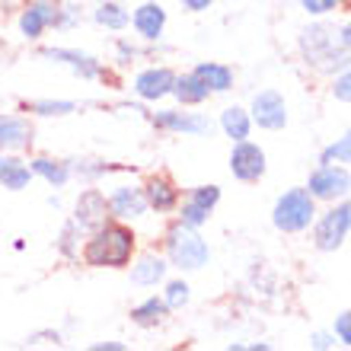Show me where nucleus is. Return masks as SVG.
<instances>
[{"mask_svg": "<svg viewBox=\"0 0 351 351\" xmlns=\"http://www.w3.org/2000/svg\"><path fill=\"white\" fill-rule=\"evenodd\" d=\"M36 138L32 131V121L26 115H10V112H0V150H26Z\"/></svg>", "mask_w": 351, "mask_h": 351, "instance_id": "obj_16", "label": "nucleus"}, {"mask_svg": "<svg viewBox=\"0 0 351 351\" xmlns=\"http://www.w3.org/2000/svg\"><path fill=\"white\" fill-rule=\"evenodd\" d=\"M230 173L240 182H259L265 176V150L252 141H237L230 150Z\"/></svg>", "mask_w": 351, "mask_h": 351, "instance_id": "obj_11", "label": "nucleus"}, {"mask_svg": "<svg viewBox=\"0 0 351 351\" xmlns=\"http://www.w3.org/2000/svg\"><path fill=\"white\" fill-rule=\"evenodd\" d=\"M339 38H342V45H345V48H351V19H348V23H345V26H342V32H339Z\"/></svg>", "mask_w": 351, "mask_h": 351, "instance_id": "obj_41", "label": "nucleus"}, {"mask_svg": "<svg viewBox=\"0 0 351 351\" xmlns=\"http://www.w3.org/2000/svg\"><path fill=\"white\" fill-rule=\"evenodd\" d=\"M115 55H119V64H131V61H134V58H138L141 51H138L134 45H131V42L119 38V42H115Z\"/></svg>", "mask_w": 351, "mask_h": 351, "instance_id": "obj_37", "label": "nucleus"}, {"mask_svg": "<svg viewBox=\"0 0 351 351\" xmlns=\"http://www.w3.org/2000/svg\"><path fill=\"white\" fill-rule=\"evenodd\" d=\"M189 297H192V287H189V281H182V278L169 281L167 291H163V300H167L169 310H182V306L189 304Z\"/></svg>", "mask_w": 351, "mask_h": 351, "instance_id": "obj_29", "label": "nucleus"}, {"mask_svg": "<svg viewBox=\"0 0 351 351\" xmlns=\"http://www.w3.org/2000/svg\"><path fill=\"white\" fill-rule=\"evenodd\" d=\"M23 109L38 115V119H61V115L77 112V102H71V99H36V102H23Z\"/></svg>", "mask_w": 351, "mask_h": 351, "instance_id": "obj_27", "label": "nucleus"}, {"mask_svg": "<svg viewBox=\"0 0 351 351\" xmlns=\"http://www.w3.org/2000/svg\"><path fill=\"white\" fill-rule=\"evenodd\" d=\"M211 259V250H208V240H204L198 227H189V223L176 221L167 230V262L176 265L179 271H198V268L208 265Z\"/></svg>", "mask_w": 351, "mask_h": 351, "instance_id": "obj_3", "label": "nucleus"}, {"mask_svg": "<svg viewBox=\"0 0 351 351\" xmlns=\"http://www.w3.org/2000/svg\"><path fill=\"white\" fill-rule=\"evenodd\" d=\"M167 268H169V262L163 256L144 252V256H138V259L131 262V281L138 287H157L167 278Z\"/></svg>", "mask_w": 351, "mask_h": 351, "instance_id": "obj_19", "label": "nucleus"}, {"mask_svg": "<svg viewBox=\"0 0 351 351\" xmlns=\"http://www.w3.org/2000/svg\"><path fill=\"white\" fill-rule=\"evenodd\" d=\"M173 86H176V71H169L167 64H154V67H144L138 77H134V84L131 90L138 93V99L144 102H160L173 96Z\"/></svg>", "mask_w": 351, "mask_h": 351, "instance_id": "obj_12", "label": "nucleus"}, {"mask_svg": "<svg viewBox=\"0 0 351 351\" xmlns=\"http://www.w3.org/2000/svg\"><path fill=\"white\" fill-rule=\"evenodd\" d=\"M173 96L179 102H182V106H198V102H204L208 99V96H211V90H208V86L202 84V80H198V77L192 74V71H189V74H176V86H173Z\"/></svg>", "mask_w": 351, "mask_h": 351, "instance_id": "obj_25", "label": "nucleus"}, {"mask_svg": "<svg viewBox=\"0 0 351 351\" xmlns=\"http://www.w3.org/2000/svg\"><path fill=\"white\" fill-rule=\"evenodd\" d=\"M221 128L223 134L237 144V141H246L250 138V131H252V119H250V112L240 109V106H230V109H223L221 112Z\"/></svg>", "mask_w": 351, "mask_h": 351, "instance_id": "obj_24", "label": "nucleus"}, {"mask_svg": "<svg viewBox=\"0 0 351 351\" xmlns=\"http://www.w3.org/2000/svg\"><path fill=\"white\" fill-rule=\"evenodd\" d=\"M319 163H351V131L319 154Z\"/></svg>", "mask_w": 351, "mask_h": 351, "instance_id": "obj_30", "label": "nucleus"}, {"mask_svg": "<svg viewBox=\"0 0 351 351\" xmlns=\"http://www.w3.org/2000/svg\"><path fill=\"white\" fill-rule=\"evenodd\" d=\"M335 335H339V342L351 348V310L335 316Z\"/></svg>", "mask_w": 351, "mask_h": 351, "instance_id": "obj_35", "label": "nucleus"}, {"mask_svg": "<svg viewBox=\"0 0 351 351\" xmlns=\"http://www.w3.org/2000/svg\"><path fill=\"white\" fill-rule=\"evenodd\" d=\"M167 316H169V306L163 297H147V300H141L138 306H131V323L141 326V329H154V326H160Z\"/></svg>", "mask_w": 351, "mask_h": 351, "instance_id": "obj_22", "label": "nucleus"}, {"mask_svg": "<svg viewBox=\"0 0 351 351\" xmlns=\"http://www.w3.org/2000/svg\"><path fill=\"white\" fill-rule=\"evenodd\" d=\"M300 51L319 74H342L351 67V48H345L342 38H335V32L323 23L300 32Z\"/></svg>", "mask_w": 351, "mask_h": 351, "instance_id": "obj_2", "label": "nucleus"}, {"mask_svg": "<svg viewBox=\"0 0 351 351\" xmlns=\"http://www.w3.org/2000/svg\"><path fill=\"white\" fill-rule=\"evenodd\" d=\"M310 195L316 202H339L351 192V173L339 163H323L319 169L310 173Z\"/></svg>", "mask_w": 351, "mask_h": 351, "instance_id": "obj_6", "label": "nucleus"}, {"mask_svg": "<svg viewBox=\"0 0 351 351\" xmlns=\"http://www.w3.org/2000/svg\"><path fill=\"white\" fill-rule=\"evenodd\" d=\"M313 221H316V198L310 195V189H287L275 202L271 223L281 233H304Z\"/></svg>", "mask_w": 351, "mask_h": 351, "instance_id": "obj_4", "label": "nucleus"}, {"mask_svg": "<svg viewBox=\"0 0 351 351\" xmlns=\"http://www.w3.org/2000/svg\"><path fill=\"white\" fill-rule=\"evenodd\" d=\"M217 202H221V189H217V185H195L185 198H179L176 214H179V221L189 223V227H202V223H208V217H211V211L217 208Z\"/></svg>", "mask_w": 351, "mask_h": 351, "instance_id": "obj_7", "label": "nucleus"}, {"mask_svg": "<svg viewBox=\"0 0 351 351\" xmlns=\"http://www.w3.org/2000/svg\"><path fill=\"white\" fill-rule=\"evenodd\" d=\"M192 74L211 93H227L233 86V71L227 64H217V61H202V64H195Z\"/></svg>", "mask_w": 351, "mask_h": 351, "instance_id": "obj_21", "label": "nucleus"}, {"mask_svg": "<svg viewBox=\"0 0 351 351\" xmlns=\"http://www.w3.org/2000/svg\"><path fill=\"white\" fill-rule=\"evenodd\" d=\"M310 345H313L316 351H326V348H332L335 345V335H326V332H316L313 339H310Z\"/></svg>", "mask_w": 351, "mask_h": 351, "instance_id": "obj_38", "label": "nucleus"}, {"mask_svg": "<svg viewBox=\"0 0 351 351\" xmlns=\"http://www.w3.org/2000/svg\"><path fill=\"white\" fill-rule=\"evenodd\" d=\"M71 217H74L77 227H80L84 233H93L96 227H102L106 221H112L106 192H99V189H84L80 198H77L74 214H71Z\"/></svg>", "mask_w": 351, "mask_h": 351, "instance_id": "obj_13", "label": "nucleus"}, {"mask_svg": "<svg viewBox=\"0 0 351 351\" xmlns=\"http://www.w3.org/2000/svg\"><path fill=\"white\" fill-rule=\"evenodd\" d=\"M32 182V169L26 160H19L13 150H0V185L10 192H23Z\"/></svg>", "mask_w": 351, "mask_h": 351, "instance_id": "obj_18", "label": "nucleus"}, {"mask_svg": "<svg viewBox=\"0 0 351 351\" xmlns=\"http://www.w3.org/2000/svg\"><path fill=\"white\" fill-rule=\"evenodd\" d=\"M80 19H84L80 7H77V3H64L55 19V29H74V26H80Z\"/></svg>", "mask_w": 351, "mask_h": 351, "instance_id": "obj_32", "label": "nucleus"}, {"mask_svg": "<svg viewBox=\"0 0 351 351\" xmlns=\"http://www.w3.org/2000/svg\"><path fill=\"white\" fill-rule=\"evenodd\" d=\"M252 115L250 119L265 131H281L287 125V106H285V96L278 90H262L256 93L252 99Z\"/></svg>", "mask_w": 351, "mask_h": 351, "instance_id": "obj_14", "label": "nucleus"}, {"mask_svg": "<svg viewBox=\"0 0 351 351\" xmlns=\"http://www.w3.org/2000/svg\"><path fill=\"white\" fill-rule=\"evenodd\" d=\"M179 3H182V7L189 10V13H202V10L211 7L214 0H179Z\"/></svg>", "mask_w": 351, "mask_h": 351, "instance_id": "obj_39", "label": "nucleus"}, {"mask_svg": "<svg viewBox=\"0 0 351 351\" xmlns=\"http://www.w3.org/2000/svg\"><path fill=\"white\" fill-rule=\"evenodd\" d=\"M144 195H147V204L150 211L157 214H169L179 208V189H176L173 179H167V176H150L147 185H144Z\"/></svg>", "mask_w": 351, "mask_h": 351, "instance_id": "obj_17", "label": "nucleus"}, {"mask_svg": "<svg viewBox=\"0 0 351 351\" xmlns=\"http://www.w3.org/2000/svg\"><path fill=\"white\" fill-rule=\"evenodd\" d=\"M131 26H134V32H138L144 42H160V38H163V29H167V10L160 7L157 0H147V3L134 7Z\"/></svg>", "mask_w": 351, "mask_h": 351, "instance_id": "obj_15", "label": "nucleus"}, {"mask_svg": "<svg viewBox=\"0 0 351 351\" xmlns=\"http://www.w3.org/2000/svg\"><path fill=\"white\" fill-rule=\"evenodd\" d=\"M332 96L339 102H351V67L348 71H342V74L335 77V84H332Z\"/></svg>", "mask_w": 351, "mask_h": 351, "instance_id": "obj_34", "label": "nucleus"}, {"mask_svg": "<svg viewBox=\"0 0 351 351\" xmlns=\"http://www.w3.org/2000/svg\"><path fill=\"white\" fill-rule=\"evenodd\" d=\"M90 348L93 351H125V345L121 342H93Z\"/></svg>", "mask_w": 351, "mask_h": 351, "instance_id": "obj_40", "label": "nucleus"}, {"mask_svg": "<svg viewBox=\"0 0 351 351\" xmlns=\"http://www.w3.org/2000/svg\"><path fill=\"white\" fill-rule=\"evenodd\" d=\"M80 240H86V233L77 227V221L71 217V221L64 223V230H61V237H58V252L64 256V259H80Z\"/></svg>", "mask_w": 351, "mask_h": 351, "instance_id": "obj_28", "label": "nucleus"}, {"mask_svg": "<svg viewBox=\"0 0 351 351\" xmlns=\"http://www.w3.org/2000/svg\"><path fill=\"white\" fill-rule=\"evenodd\" d=\"M45 29H51V19H48L38 7L26 3L23 13H19V36L26 38V42H36V38L45 36Z\"/></svg>", "mask_w": 351, "mask_h": 351, "instance_id": "obj_26", "label": "nucleus"}, {"mask_svg": "<svg viewBox=\"0 0 351 351\" xmlns=\"http://www.w3.org/2000/svg\"><path fill=\"white\" fill-rule=\"evenodd\" d=\"M29 169H32V176L45 179L51 189H64V185L71 182V163H67V160L32 157V160H29Z\"/></svg>", "mask_w": 351, "mask_h": 351, "instance_id": "obj_20", "label": "nucleus"}, {"mask_svg": "<svg viewBox=\"0 0 351 351\" xmlns=\"http://www.w3.org/2000/svg\"><path fill=\"white\" fill-rule=\"evenodd\" d=\"M134 246H138V237H134L128 223L106 221L102 227L86 233L80 256L90 268H128Z\"/></svg>", "mask_w": 351, "mask_h": 351, "instance_id": "obj_1", "label": "nucleus"}, {"mask_svg": "<svg viewBox=\"0 0 351 351\" xmlns=\"http://www.w3.org/2000/svg\"><path fill=\"white\" fill-rule=\"evenodd\" d=\"M26 3L42 10V13L51 19V29H55V19H58V13H61V7H64V0H26Z\"/></svg>", "mask_w": 351, "mask_h": 351, "instance_id": "obj_36", "label": "nucleus"}, {"mask_svg": "<svg viewBox=\"0 0 351 351\" xmlns=\"http://www.w3.org/2000/svg\"><path fill=\"white\" fill-rule=\"evenodd\" d=\"M106 202H109L112 221H121V223H134L150 211L144 185H119L115 192L106 195Z\"/></svg>", "mask_w": 351, "mask_h": 351, "instance_id": "obj_9", "label": "nucleus"}, {"mask_svg": "<svg viewBox=\"0 0 351 351\" xmlns=\"http://www.w3.org/2000/svg\"><path fill=\"white\" fill-rule=\"evenodd\" d=\"M348 233H351V198H345V202L332 204V208L316 221L313 243H316V250L335 252L345 240H348Z\"/></svg>", "mask_w": 351, "mask_h": 351, "instance_id": "obj_5", "label": "nucleus"}, {"mask_svg": "<svg viewBox=\"0 0 351 351\" xmlns=\"http://www.w3.org/2000/svg\"><path fill=\"white\" fill-rule=\"evenodd\" d=\"M300 7H304L310 16H326V13H335L339 0H300Z\"/></svg>", "mask_w": 351, "mask_h": 351, "instance_id": "obj_33", "label": "nucleus"}, {"mask_svg": "<svg viewBox=\"0 0 351 351\" xmlns=\"http://www.w3.org/2000/svg\"><path fill=\"white\" fill-rule=\"evenodd\" d=\"M150 125L160 131H173V134H211V119L198 115V112H179V109H163L150 115Z\"/></svg>", "mask_w": 351, "mask_h": 351, "instance_id": "obj_10", "label": "nucleus"}, {"mask_svg": "<svg viewBox=\"0 0 351 351\" xmlns=\"http://www.w3.org/2000/svg\"><path fill=\"white\" fill-rule=\"evenodd\" d=\"M93 19H96V26L121 32V29H128L131 13L125 3H119V0H102V3H96V10H93Z\"/></svg>", "mask_w": 351, "mask_h": 351, "instance_id": "obj_23", "label": "nucleus"}, {"mask_svg": "<svg viewBox=\"0 0 351 351\" xmlns=\"http://www.w3.org/2000/svg\"><path fill=\"white\" fill-rule=\"evenodd\" d=\"M38 58H45L51 64L71 67L80 80H102L106 77V64H102L99 58L80 51V48H38Z\"/></svg>", "mask_w": 351, "mask_h": 351, "instance_id": "obj_8", "label": "nucleus"}, {"mask_svg": "<svg viewBox=\"0 0 351 351\" xmlns=\"http://www.w3.org/2000/svg\"><path fill=\"white\" fill-rule=\"evenodd\" d=\"M61 342H64V335L58 332V329H42V332H32L26 339L29 348H58Z\"/></svg>", "mask_w": 351, "mask_h": 351, "instance_id": "obj_31", "label": "nucleus"}, {"mask_svg": "<svg viewBox=\"0 0 351 351\" xmlns=\"http://www.w3.org/2000/svg\"><path fill=\"white\" fill-rule=\"evenodd\" d=\"M339 7H345V10H351V0H339Z\"/></svg>", "mask_w": 351, "mask_h": 351, "instance_id": "obj_42", "label": "nucleus"}]
</instances>
